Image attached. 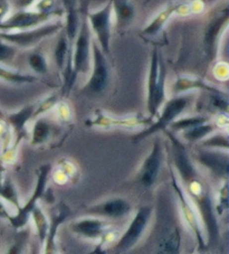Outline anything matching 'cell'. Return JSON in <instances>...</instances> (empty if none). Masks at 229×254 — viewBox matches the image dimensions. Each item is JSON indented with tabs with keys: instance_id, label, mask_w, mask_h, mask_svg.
Masks as SVG:
<instances>
[{
	"instance_id": "cell-15",
	"label": "cell",
	"mask_w": 229,
	"mask_h": 254,
	"mask_svg": "<svg viewBox=\"0 0 229 254\" xmlns=\"http://www.w3.org/2000/svg\"><path fill=\"white\" fill-rule=\"evenodd\" d=\"M132 212V205L123 197H112L99 204L92 205L86 209L87 216L105 218L110 221H117L126 217Z\"/></svg>"
},
{
	"instance_id": "cell-28",
	"label": "cell",
	"mask_w": 229,
	"mask_h": 254,
	"mask_svg": "<svg viewBox=\"0 0 229 254\" xmlns=\"http://www.w3.org/2000/svg\"><path fill=\"white\" fill-rule=\"evenodd\" d=\"M211 120V117L207 116H187V117H179L175 119L172 124L169 126L168 130L173 133H181L183 131L188 129H191L193 127L199 126L206 122H209Z\"/></svg>"
},
{
	"instance_id": "cell-20",
	"label": "cell",
	"mask_w": 229,
	"mask_h": 254,
	"mask_svg": "<svg viewBox=\"0 0 229 254\" xmlns=\"http://www.w3.org/2000/svg\"><path fill=\"white\" fill-rule=\"evenodd\" d=\"M112 12L117 33H124L133 24L135 8L131 0H112Z\"/></svg>"
},
{
	"instance_id": "cell-3",
	"label": "cell",
	"mask_w": 229,
	"mask_h": 254,
	"mask_svg": "<svg viewBox=\"0 0 229 254\" xmlns=\"http://www.w3.org/2000/svg\"><path fill=\"white\" fill-rule=\"evenodd\" d=\"M170 175H171V186L173 188V191L175 196H177L178 203H179V209L180 214H181V218L186 225L187 230L190 232V234L195 238L196 242L198 244V249L200 251H204L207 249L208 245V241H207L206 232L202 225L201 217L198 213L197 208L193 205L190 198L187 196L186 191H184L183 187L180 184L179 179L175 175V172L172 166L170 165Z\"/></svg>"
},
{
	"instance_id": "cell-11",
	"label": "cell",
	"mask_w": 229,
	"mask_h": 254,
	"mask_svg": "<svg viewBox=\"0 0 229 254\" xmlns=\"http://www.w3.org/2000/svg\"><path fill=\"white\" fill-rule=\"evenodd\" d=\"M64 17V10L58 12L44 14L33 9H23L12 11L10 16L0 24V32H19L39 27L51 21Z\"/></svg>"
},
{
	"instance_id": "cell-39",
	"label": "cell",
	"mask_w": 229,
	"mask_h": 254,
	"mask_svg": "<svg viewBox=\"0 0 229 254\" xmlns=\"http://www.w3.org/2000/svg\"><path fill=\"white\" fill-rule=\"evenodd\" d=\"M35 11L44 12V14H51V12L63 11V8L58 7V0H37L30 8Z\"/></svg>"
},
{
	"instance_id": "cell-29",
	"label": "cell",
	"mask_w": 229,
	"mask_h": 254,
	"mask_svg": "<svg viewBox=\"0 0 229 254\" xmlns=\"http://www.w3.org/2000/svg\"><path fill=\"white\" fill-rule=\"evenodd\" d=\"M0 81L10 83V84H33L38 82V77L32 74H24L8 68L5 65H0Z\"/></svg>"
},
{
	"instance_id": "cell-12",
	"label": "cell",
	"mask_w": 229,
	"mask_h": 254,
	"mask_svg": "<svg viewBox=\"0 0 229 254\" xmlns=\"http://www.w3.org/2000/svg\"><path fill=\"white\" fill-rule=\"evenodd\" d=\"M165 161V144L161 138H156L152 142L151 150L145 156L141 164L136 181L139 185L144 188H151L155 186L158 178L160 176L162 166Z\"/></svg>"
},
{
	"instance_id": "cell-17",
	"label": "cell",
	"mask_w": 229,
	"mask_h": 254,
	"mask_svg": "<svg viewBox=\"0 0 229 254\" xmlns=\"http://www.w3.org/2000/svg\"><path fill=\"white\" fill-rule=\"evenodd\" d=\"M112 226V221L105 218L85 216L70 223L69 230L75 235L87 240H100L101 236Z\"/></svg>"
},
{
	"instance_id": "cell-33",
	"label": "cell",
	"mask_w": 229,
	"mask_h": 254,
	"mask_svg": "<svg viewBox=\"0 0 229 254\" xmlns=\"http://www.w3.org/2000/svg\"><path fill=\"white\" fill-rule=\"evenodd\" d=\"M59 100H60L59 93H56V92H54V93L48 94L43 100L37 102L36 104H35L33 120L37 119V118L47 116L50 112H53V110H54L56 104L58 103Z\"/></svg>"
},
{
	"instance_id": "cell-31",
	"label": "cell",
	"mask_w": 229,
	"mask_h": 254,
	"mask_svg": "<svg viewBox=\"0 0 229 254\" xmlns=\"http://www.w3.org/2000/svg\"><path fill=\"white\" fill-rule=\"evenodd\" d=\"M27 64L37 75H47L50 73V63L44 52L34 51L27 56Z\"/></svg>"
},
{
	"instance_id": "cell-19",
	"label": "cell",
	"mask_w": 229,
	"mask_h": 254,
	"mask_svg": "<svg viewBox=\"0 0 229 254\" xmlns=\"http://www.w3.org/2000/svg\"><path fill=\"white\" fill-rule=\"evenodd\" d=\"M64 9V21L63 32L67 37L69 45L73 47L75 38L77 36L78 29L81 26L80 8L77 7L76 0H61Z\"/></svg>"
},
{
	"instance_id": "cell-35",
	"label": "cell",
	"mask_w": 229,
	"mask_h": 254,
	"mask_svg": "<svg viewBox=\"0 0 229 254\" xmlns=\"http://www.w3.org/2000/svg\"><path fill=\"white\" fill-rule=\"evenodd\" d=\"M181 234L178 230H173L160 243V251L162 254H179Z\"/></svg>"
},
{
	"instance_id": "cell-5",
	"label": "cell",
	"mask_w": 229,
	"mask_h": 254,
	"mask_svg": "<svg viewBox=\"0 0 229 254\" xmlns=\"http://www.w3.org/2000/svg\"><path fill=\"white\" fill-rule=\"evenodd\" d=\"M63 27V21L54 20L33 29L19 30V32H0V39L11 44L18 50H30L38 46L45 39L58 34Z\"/></svg>"
},
{
	"instance_id": "cell-23",
	"label": "cell",
	"mask_w": 229,
	"mask_h": 254,
	"mask_svg": "<svg viewBox=\"0 0 229 254\" xmlns=\"http://www.w3.org/2000/svg\"><path fill=\"white\" fill-rule=\"evenodd\" d=\"M32 128L29 131V143L32 147H41L47 143L52 138L53 125L47 116L33 120Z\"/></svg>"
},
{
	"instance_id": "cell-27",
	"label": "cell",
	"mask_w": 229,
	"mask_h": 254,
	"mask_svg": "<svg viewBox=\"0 0 229 254\" xmlns=\"http://www.w3.org/2000/svg\"><path fill=\"white\" fill-rule=\"evenodd\" d=\"M29 221H32L34 224L37 240L41 243H43L44 240L46 239L48 230H50V218H48L47 214L39 205H37V206L33 209L32 214H30Z\"/></svg>"
},
{
	"instance_id": "cell-9",
	"label": "cell",
	"mask_w": 229,
	"mask_h": 254,
	"mask_svg": "<svg viewBox=\"0 0 229 254\" xmlns=\"http://www.w3.org/2000/svg\"><path fill=\"white\" fill-rule=\"evenodd\" d=\"M53 170L52 164H44L41 165L37 169V181L36 186H35V190L33 195L29 197V199L26 201V204L20 206L12 215L9 217L10 224L12 227L17 230H21L27 226L28 222L30 220V214H32L33 209L37 206L38 201L44 198V194H45L48 179L51 177Z\"/></svg>"
},
{
	"instance_id": "cell-37",
	"label": "cell",
	"mask_w": 229,
	"mask_h": 254,
	"mask_svg": "<svg viewBox=\"0 0 229 254\" xmlns=\"http://www.w3.org/2000/svg\"><path fill=\"white\" fill-rule=\"evenodd\" d=\"M18 48L0 39V65L9 64L16 59Z\"/></svg>"
},
{
	"instance_id": "cell-18",
	"label": "cell",
	"mask_w": 229,
	"mask_h": 254,
	"mask_svg": "<svg viewBox=\"0 0 229 254\" xmlns=\"http://www.w3.org/2000/svg\"><path fill=\"white\" fill-rule=\"evenodd\" d=\"M193 91H202L208 94H227L219 87L209 84L204 78L191 75H179L175 78L170 93L172 95H179L184 93H192Z\"/></svg>"
},
{
	"instance_id": "cell-8",
	"label": "cell",
	"mask_w": 229,
	"mask_h": 254,
	"mask_svg": "<svg viewBox=\"0 0 229 254\" xmlns=\"http://www.w3.org/2000/svg\"><path fill=\"white\" fill-rule=\"evenodd\" d=\"M87 6H83L81 8V26L78 29L77 36L75 38L72 51V65L73 72L75 76L86 75L91 71V62H92V37L93 35L91 33L90 26L87 24L85 9Z\"/></svg>"
},
{
	"instance_id": "cell-43",
	"label": "cell",
	"mask_w": 229,
	"mask_h": 254,
	"mask_svg": "<svg viewBox=\"0 0 229 254\" xmlns=\"http://www.w3.org/2000/svg\"><path fill=\"white\" fill-rule=\"evenodd\" d=\"M12 12L10 0H0V24L3 23Z\"/></svg>"
},
{
	"instance_id": "cell-2",
	"label": "cell",
	"mask_w": 229,
	"mask_h": 254,
	"mask_svg": "<svg viewBox=\"0 0 229 254\" xmlns=\"http://www.w3.org/2000/svg\"><path fill=\"white\" fill-rule=\"evenodd\" d=\"M167 76L168 72L160 59L158 48H153L147 78V109L152 120L158 116L162 104L167 100Z\"/></svg>"
},
{
	"instance_id": "cell-45",
	"label": "cell",
	"mask_w": 229,
	"mask_h": 254,
	"mask_svg": "<svg viewBox=\"0 0 229 254\" xmlns=\"http://www.w3.org/2000/svg\"><path fill=\"white\" fill-rule=\"evenodd\" d=\"M174 15L179 17L190 16L191 11H190V6H189V1H178L177 9H175Z\"/></svg>"
},
{
	"instance_id": "cell-7",
	"label": "cell",
	"mask_w": 229,
	"mask_h": 254,
	"mask_svg": "<svg viewBox=\"0 0 229 254\" xmlns=\"http://www.w3.org/2000/svg\"><path fill=\"white\" fill-rule=\"evenodd\" d=\"M229 24V8L225 3L223 8L215 10L207 20L204 37H202V47L206 59L213 63L217 59L219 46L224 33L226 32Z\"/></svg>"
},
{
	"instance_id": "cell-36",
	"label": "cell",
	"mask_w": 229,
	"mask_h": 254,
	"mask_svg": "<svg viewBox=\"0 0 229 254\" xmlns=\"http://www.w3.org/2000/svg\"><path fill=\"white\" fill-rule=\"evenodd\" d=\"M54 117L56 121L61 125H68L73 120V111L69 103L65 99H60L56 104L54 110Z\"/></svg>"
},
{
	"instance_id": "cell-42",
	"label": "cell",
	"mask_w": 229,
	"mask_h": 254,
	"mask_svg": "<svg viewBox=\"0 0 229 254\" xmlns=\"http://www.w3.org/2000/svg\"><path fill=\"white\" fill-rule=\"evenodd\" d=\"M211 122H213L217 130L228 131V127H229L228 113H223V112L217 113L214 118H211Z\"/></svg>"
},
{
	"instance_id": "cell-25",
	"label": "cell",
	"mask_w": 229,
	"mask_h": 254,
	"mask_svg": "<svg viewBox=\"0 0 229 254\" xmlns=\"http://www.w3.org/2000/svg\"><path fill=\"white\" fill-rule=\"evenodd\" d=\"M215 131L218 130L216 129V127L210 120L209 122H206V124L196 126L191 129L183 131V132L180 133L179 138L181 139L184 143L198 144L201 140H204L205 138L208 137L209 134L215 132Z\"/></svg>"
},
{
	"instance_id": "cell-30",
	"label": "cell",
	"mask_w": 229,
	"mask_h": 254,
	"mask_svg": "<svg viewBox=\"0 0 229 254\" xmlns=\"http://www.w3.org/2000/svg\"><path fill=\"white\" fill-rule=\"evenodd\" d=\"M198 147L205 149H214V150H222L228 151L229 150V137L228 131H215L208 137L197 144Z\"/></svg>"
},
{
	"instance_id": "cell-38",
	"label": "cell",
	"mask_w": 229,
	"mask_h": 254,
	"mask_svg": "<svg viewBox=\"0 0 229 254\" xmlns=\"http://www.w3.org/2000/svg\"><path fill=\"white\" fill-rule=\"evenodd\" d=\"M12 142H14V133H12L9 125L2 118V119H0V147H1V152L9 148Z\"/></svg>"
},
{
	"instance_id": "cell-49",
	"label": "cell",
	"mask_w": 229,
	"mask_h": 254,
	"mask_svg": "<svg viewBox=\"0 0 229 254\" xmlns=\"http://www.w3.org/2000/svg\"><path fill=\"white\" fill-rule=\"evenodd\" d=\"M42 252V243L39 241H35L33 245L29 248V254H41Z\"/></svg>"
},
{
	"instance_id": "cell-4",
	"label": "cell",
	"mask_w": 229,
	"mask_h": 254,
	"mask_svg": "<svg viewBox=\"0 0 229 254\" xmlns=\"http://www.w3.org/2000/svg\"><path fill=\"white\" fill-rule=\"evenodd\" d=\"M87 24L91 33L96 38V44L107 58L111 55V41L113 34V12L112 0L105 3L99 10L90 11L85 9Z\"/></svg>"
},
{
	"instance_id": "cell-14",
	"label": "cell",
	"mask_w": 229,
	"mask_h": 254,
	"mask_svg": "<svg viewBox=\"0 0 229 254\" xmlns=\"http://www.w3.org/2000/svg\"><path fill=\"white\" fill-rule=\"evenodd\" d=\"M152 122L150 117H144L142 115H133L127 117H114L109 113L98 110L94 116L85 121V125L91 128L98 129H126L133 130L141 128V127H148Z\"/></svg>"
},
{
	"instance_id": "cell-48",
	"label": "cell",
	"mask_w": 229,
	"mask_h": 254,
	"mask_svg": "<svg viewBox=\"0 0 229 254\" xmlns=\"http://www.w3.org/2000/svg\"><path fill=\"white\" fill-rule=\"evenodd\" d=\"M11 212L10 209L8 208V204L5 200H2L0 198V217L5 218V220H9V217L11 216Z\"/></svg>"
},
{
	"instance_id": "cell-26",
	"label": "cell",
	"mask_w": 229,
	"mask_h": 254,
	"mask_svg": "<svg viewBox=\"0 0 229 254\" xmlns=\"http://www.w3.org/2000/svg\"><path fill=\"white\" fill-rule=\"evenodd\" d=\"M72 51H73V47L69 45L68 39L66 37L63 29H61L60 32L57 34L54 53H53V56H54V63L56 65V67L59 69V72L63 71V68L65 66V62L66 60H67L68 53H70Z\"/></svg>"
},
{
	"instance_id": "cell-32",
	"label": "cell",
	"mask_w": 229,
	"mask_h": 254,
	"mask_svg": "<svg viewBox=\"0 0 229 254\" xmlns=\"http://www.w3.org/2000/svg\"><path fill=\"white\" fill-rule=\"evenodd\" d=\"M30 235H32V230L29 227L26 226L19 230L16 238L8 245L5 254H25L28 248Z\"/></svg>"
},
{
	"instance_id": "cell-34",
	"label": "cell",
	"mask_w": 229,
	"mask_h": 254,
	"mask_svg": "<svg viewBox=\"0 0 229 254\" xmlns=\"http://www.w3.org/2000/svg\"><path fill=\"white\" fill-rule=\"evenodd\" d=\"M214 200V207L217 216H223L228 209V181L222 182Z\"/></svg>"
},
{
	"instance_id": "cell-44",
	"label": "cell",
	"mask_w": 229,
	"mask_h": 254,
	"mask_svg": "<svg viewBox=\"0 0 229 254\" xmlns=\"http://www.w3.org/2000/svg\"><path fill=\"white\" fill-rule=\"evenodd\" d=\"M51 178H52L53 183L57 184V185H65V184L69 183L68 177L66 176V175L63 172H61L60 169H58V168L52 170Z\"/></svg>"
},
{
	"instance_id": "cell-47",
	"label": "cell",
	"mask_w": 229,
	"mask_h": 254,
	"mask_svg": "<svg viewBox=\"0 0 229 254\" xmlns=\"http://www.w3.org/2000/svg\"><path fill=\"white\" fill-rule=\"evenodd\" d=\"M189 6H190L191 15H199L205 10V1L204 0H191L189 1Z\"/></svg>"
},
{
	"instance_id": "cell-16",
	"label": "cell",
	"mask_w": 229,
	"mask_h": 254,
	"mask_svg": "<svg viewBox=\"0 0 229 254\" xmlns=\"http://www.w3.org/2000/svg\"><path fill=\"white\" fill-rule=\"evenodd\" d=\"M35 104H29V106L21 108L18 111L8 113L3 117V119L9 125L12 133H14V142L11 146L19 148L21 141L29 135L28 124L33 121Z\"/></svg>"
},
{
	"instance_id": "cell-10",
	"label": "cell",
	"mask_w": 229,
	"mask_h": 254,
	"mask_svg": "<svg viewBox=\"0 0 229 254\" xmlns=\"http://www.w3.org/2000/svg\"><path fill=\"white\" fill-rule=\"evenodd\" d=\"M191 158L197 167L205 169L210 176L219 182L228 181L229 154L228 151L214 150L196 147L191 152Z\"/></svg>"
},
{
	"instance_id": "cell-21",
	"label": "cell",
	"mask_w": 229,
	"mask_h": 254,
	"mask_svg": "<svg viewBox=\"0 0 229 254\" xmlns=\"http://www.w3.org/2000/svg\"><path fill=\"white\" fill-rule=\"evenodd\" d=\"M70 215L69 208L63 206L58 209L54 216L50 220V230L46 235V239L44 240V247H43V253L41 254H58V250H57V233H58L59 227L64 224V222L67 220Z\"/></svg>"
},
{
	"instance_id": "cell-1",
	"label": "cell",
	"mask_w": 229,
	"mask_h": 254,
	"mask_svg": "<svg viewBox=\"0 0 229 254\" xmlns=\"http://www.w3.org/2000/svg\"><path fill=\"white\" fill-rule=\"evenodd\" d=\"M193 93H184L179 95H172L170 99H167L162 104L161 109L156 117L157 120L152 121L148 127L136 133L132 140L133 142L139 143L149 137L164 132L169 128L172 122L181 117L184 112L190 109L195 103Z\"/></svg>"
},
{
	"instance_id": "cell-24",
	"label": "cell",
	"mask_w": 229,
	"mask_h": 254,
	"mask_svg": "<svg viewBox=\"0 0 229 254\" xmlns=\"http://www.w3.org/2000/svg\"><path fill=\"white\" fill-rule=\"evenodd\" d=\"M0 198L5 200L8 205H11L17 211L21 205L19 195L11 178L6 173V166L0 161Z\"/></svg>"
},
{
	"instance_id": "cell-13",
	"label": "cell",
	"mask_w": 229,
	"mask_h": 254,
	"mask_svg": "<svg viewBox=\"0 0 229 254\" xmlns=\"http://www.w3.org/2000/svg\"><path fill=\"white\" fill-rule=\"evenodd\" d=\"M152 215L153 208L151 206H143L139 208L130 224L127 225L124 233L120 235L116 243L114 244V249L118 252H125L135 247L147 231L150 222L152 220Z\"/></svg>"
},
{
	"instance_id": "cell-40",
	"label": "cell",
	"mask_w": 229,
	"mask_h": 254,
	"mask_svg": "<svg viewBox=\"0 0 229 254\" xmlns=\"http://www.w3.org/2000/svg\"><path fill=\"white\" fill-rule=\"evenodd\" d=\"M57 168L60 169L61 172L68 177L69 182H72L74 179L77 178L78 170H77L76 165H75L72 160H69L67 158L59 159L58 163H57Z\"/></svg>"
},
{
	"instance_id": "cell-6",
	"label": "cell",
	"mask_w": 229,
	"mask_h": 254,
	"mask_svg": "<svg viewBox=\"0 0 229 254\" xmlns=\"http://www.w3.org/2000/svg\"><path fill=\"white\" fill-rule=\"evenodd\" d=\"M109 58L104 55L95 42L92 43V62L90 77L82 87V93L99 95L108 89L112 80V68Z\"/></svg>"
},
{
	"instance_id": "cell-41",
	"label": "cell",
	"mask_w": 229,
	"mask_h": 254,
	"mask_svg": "<svg viewBox=\"0 0 229 254\" xmlns=\"http://www.w3.org/2000/svg\"><path fill=\"white\" fill-rule=\"evenodd\" d=\"M213 75L220 82H227L229 78V65L227 62L219 61L216 62L213 66Z\"/></svg>"
},
{
	"instance_id": "cell-22",
	"label": "cell",
	"mask_w": 229,
	"mask_h": 254,
	"mask_svg": "<svg viewBox=\"0 0 229 254\" xmlns=\"http://www.w3.org/2000/svg\"><path fill=\"white\" fill-rule=\"evenodd\" d=\"M175 9H177V2H170L166 5L144 26V28L141 30V35L148 38L158 36L165 29L171 17L175 14Z\"/></svg>"
},
{
	"instance_id": "cell-46",
	"label": "cell",
	"mask_w": 229,
	"mask_h": 254,
	"mask_svg": "<svg viewBox=\"0 0 229 254\" xmlns=\"http://www.w3.org/2000/svg\"><path fill=\"white\" fill-rule=\"evenodd\" d=\"M37 0H12L11 5L16 8V10L30 9Z\"/></svg>"
}]
</instances>
